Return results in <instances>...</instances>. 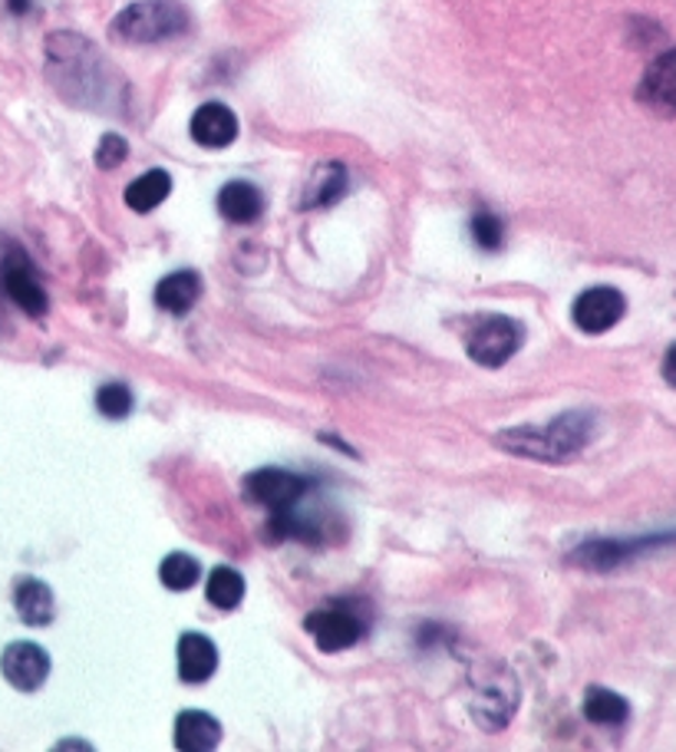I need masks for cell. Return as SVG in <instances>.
<instances>
[{
    "mask_svg": "<svg viewBox=\"0 0 676 752\" xmlns=\"http://www.w3.org/2000/svg\"><path fill=\"white\" fill-rule=\"evenodd\" d=\"M584 717H588L594 727H624L627 717H631V707H627V700L617 697L614 690L591 687L588 697H584Z\"/></svg>",
    "mask_w": 676,
    "mask_h": 752,
    "instance_id": "21",
    "label": "cell"
},
{
    "mask_svg": "<svg viewBox=\"0 0 676 752\" xmlns=\"http://www.w3.org/2000/svg\"><path fill=\"white\" fill-rule=\"evenodd\" d=\"M96 406L106 420H123L133 410V390L126 383H106L96 393Z\"/></svg>",
    "mask_w": 676,
    "mask_h": 752,
    "instance_id": "24",
    "label": "cell"
},
{
    "mask_svg": "<svg viewBox=\"0 0 676 752\" xmlns=\"http://www.w3.org/2000/svg\"><path fill=\"white\" fill-rule=\"evenodd\" d=\"M219 667V647L205 634H186L179 640V677L186 684H205Z\"/></svg>",
    "mask_w": 676,
    "mask_h": 752,
    "instance_id": "15",
    "label": "cell"
},
{
    "mask_svg": "<svg viewBox=\"0 0 676 752\" xmlns=\"http://www.w3.org/2000/svg\"><path fill=\"white\" fill-rule=\"evenodd\" d=\"M468 232H472V242L482 251L501 248V222L492 212H478L472 219V229Z\"/></svg>",
    "mask_w": 676,
    "mask_h": 752,
    "instance_id": "25",
    "label": "cell"
},
{
    "mask_svg": "<svg viewBox=\"0 0 676 752\" xmlns=\"http://www.w3.org/2000/svg\"><path fill=\"white\" fill-rule=\"evenodd\" d=\"M594 436V416L591 413H564L551 426H528V430H508L498 436V446L518 456H531L541 463H564L578 456Z\"/></svg>",
    "mask_w": 676,
    "mask_h": 752,
    "instance_id": "2",
    "label": "cell"
},
{
    "mask_svg": "<svg viewBox=\"0 0 676 752\" xmlns=\"http://www.w3.org/2000/svg\"><path fill=\"white\" fill-rule=\"evenodd\" d=\"M209 601L219 607V611H234L244 597V578L234 571V568H215L209 574V587H205Z\"/></svg>",
    "mask_w": 676,
    "mask_h": 752,
    "instance_id": "22",
    "label": "cell"
},
{
    "mask_svg": "<svg viewBox=\"0 0 676 752\" xmlns=\"http://www.w3.org/2000/svg\"><path fill=\"white\" fill-rule=\"evenodd\" d=\"M0 674L13 690L33 693L50 677V657L33 640H13V644H7V650L0 657Z\"/></svg>",
    "mask_w": 676,
    "mask_h": 752,
    "instance_id": "7",
    "label": "cell"
},
{
    "mask_svg": "<svg viewBox=\"0 0 676 752\" xmlns=\"http://www.w3.org/2000/svg\"><path fill=\"white\" fill-rule=\"evenodd\" d=\"M46 73L70 103L99 109L106 99H113L109 63L93 50L89 40L76 33H53L46 40Z\"/></svg>",
    "mask_w": 676,
    "mask_h": 752,
    "instance_id": "1",
    "label": "cell"
},
{
    "mask_svg": "<svg viewBox=\"0 0 676 752\" xmlns=\"http://www.w3.org/2000/svg\"><path fill=\"white\" fill-rule=\"evenodd\" d=\"M0 287L3 294L30 317L46 314V290L20 245L0 239Z\"/></svg>",
    "mask_w": 676,
    "mask_h": 752,
    "instance_id": "4",
    "label": "cell"
},
{
    "mask_svg": "<svg viewBox=\"0 0 676 752\" xmlns=\"http://www.w3.org/2000/svg\"><path fill=\"white\" fill-rule=\"evenodd\" d=\"M661 370H664V380H667V383L676 390V343L667 350V357H664V367H661Z\"/></svg>",
    "mask_w": 676,
    "mask_h": 752,
    "instance_id": "27",
    "label": "cell"
},
{
    "mask_svg": "<svg viewBox=\"0 0 676 752\" xmlns=\"http://www.w3.org/2000/svg\"><path fill=\"white\" fill-rule=\"evenodd\" d=\"M192 139L205 149H225L237 139V116L225 103H205L192 116Z\"/></svg>",
    "mask_w": 676,
    "mask_h": 752,
    "instance_id": "13",
    "label": "cell"
},
{
    "mask_svg": "<svg viewBox=\"0 0 676 752\" xmlns=\"http://www.w3.org/2000/svg\"><path fill=\"white\" fill-rule=\"evenodd\" d=\"M347 192V169L340 162H324L310 182H307V192H304V209H327L334 205L340 195Z\"/></svg>",
    "mask_w": 676,
    "mask_h": 752,
    "instance_id": "19",
    "label": "cell"
},
{
    "mask_svg": "<svg viewBox=\"0 0 676 752\" xmlns=\"http://www.w3.org/2000/svg\"><path fill=\"white\" fill-rule=\"evenodd\" d=\"M13 607L27 627H46L56 617L53 591L36 578H20L13 587Z\"/></svg>",
    "mask_w": 676,
    "mask_h": 752,
    "instance_id": "14",
    "label": "cell"
},
{
    "mask_svg": "<svg viewBox=\"0 0 676 752\" xmlns=\"http://www.w3.org/2000/svg\"><path fill=\"white\" fill-rule=\"evenodd\" d=\"M222 743V723L209 713L189 710L176 720V746L186 752L215 750Z\"/></svg>",
    "mask_w": 676,
    "mask_h": 752,
    "instance_id": "16",
    "label": "cell"
},
{
    "mask_svg": "<svg viewBox=\"0 0 676 752\" xmlns=\"http://www.w3.org/2000/svg\"><path fill=\"white\" fill-rule=\"evenodd\" d=\"M304 492H307V479L287 469H257L244 479V496L271 511L297 505Z\"/></svg>",
    "mask_w": 676,
    "mask_h": 752,
    "instance_id": "8",
    "label": "cell"
},
{
    "mask_svg": "<svg viewBox=\"0 0 676 752\" xmlns=\"http://www.w3.org/2000/svg\"><path fill=\"white\" fill-rule=\"evenodd\" d=\"M515 703H518V690H515V680L511 677H501V680H492L478 690L475 703H472V713H475V723L488 733L501 730L511 713H515Z\"/></svg>",
    "mask_w": 676,
    "mask_h": 752,
    "instance_id": "12",
    "label": "cell"
},
{
    "mask_svg": "<svg viewBox=\"0 0 676 752\" xmlns=\"http://www.w3.org/2000/svg\"><path fill=\"white\" fill-rule=\"evenodd\" d=\"M664 544H676V531H667V534H654V538H598V541H584L578 551H574V561L591 568V571H611V568H621L624 561L651 551V548H664Z\"/></svg>",
    "mask_w": 676,
    "mask_h": 752,
    "instance_id": "6",
    "label": "cell"
},
{
    "mask_svg": "<svg viewBox=\"0 0 676 752\" xmlns=\"http://www.w3.org/2000/svg\"><path fill=\"white\" fill-rule=\"evenodd\" d=\"M189 30V10L179 0H139L113 20V33L126 43H162Z\"/></svg>",
    "mask_w": 676,
    "mask_h": 752,
    "instance_id": "3",
    "label": "cell"
},
{
    "mask_svg": "<svg viewBox=\"0 0 676 752\" xmlns=\"http://www.w3.org/2000/svg\"><path fill=\"white\" fill-rule=\"evenodd\" d=\"M202 294V277L196 271H176L166 274L156 287V304L169 314H189Z\"/></svg>",
    "mask_w": 676,
    "mask_h": 752,
    "instance_id": "17",
    "label": "cell"
},
{
    "mask_svg": "<svg viewBox=\"0 0 676 752\" xmlns=\"http://www.w3.org/2000/svg\"><path fill=\"white\" fill-rule=\"evenodd\" d=\"M159 578H162V584H166L169 591H189L192 584H199L202 564H199L192 554L176 551V554H169V558L159 564Z\"/></svg>",
    "mask_w": 676,
    "mask_h": 752,
    "instance_id": "23",
    "label": "cell"
},
{
    "mask_svg": "<svg viewBox=\"0 0 676 752\" xmlns=\"http://www.w3.org/2000/svg\"><path fill=\"white\" fill-rule=\"evenodd\" d=\"M172 192V179L166 169H152L146 176H139L129 189H126V205L133 212H152L156 205H162Z\"/></svg>",
    "mask_w": 676,
    "mask_h": 752,
    "instance_id": "20",
    "label": "cell"
},
{
    "mask_svg": "<svg viewBox=\"0 0 676 752\" xmlns=\"http://www.w3.org/2000/svg\"><path fill=\"white\" fill-rule=\"evenodd\" d=\"M219 212L234 225H251L264 212V195L251 182H228L219 192Z\"/></svg>",
    "mask_w": 676,
    "mask_h": 752,
    "instance_id": "18",
    "label": "cell"
},
{
    "mask_svg": "<svg viewBox=\"0 0 676 752\" xmlns=\"http://www.w3.org/2000/svg\"><path fill=\"white\" fill-rule=\"evenodd\" d=\"M126 156H129V146H126V139L116 136V133H106V136L99 139V146H96V166H99V169H116V166L126 162Z\"/></svg>",
    "mask_w": 676,
    "mask_h": 752,
    "instance_id": "26",
    "label": "cell"
},
{
    "mask_svg": "<svg viewBox=\"0 0 676 752\" xmlns=\"http://www.w3.org/2000/svg\"><path fill=\"white\" fill-rule=\"evenodd\" d=\"M304 627L314 634L317 647L327 650V654H337V650H347L353 647L360 637H363V624L360 617H353L350 611L344 607H330V611H314Z\"/></svg>",
    "mask_w": 676,
    "mask_h": 752,
    "instance_id": "10",
    "label": "cell"
},
{
    "mask_svg": "<svg viewBox=\"0 0 676 752\" xmlns=\"http://www.w3.org/2000/svg\"><path fill=\"white\" fill-rule=\"evenodd\" d=\"M627 310V300L617 287H591L574 300V324L584 333H604L614 324H621Z\"/></svg>",
    "mask_w": 676,
    "mask_h": 752,
    "instance_id": "9",
    "label": "cell"
},
{
    "mask_svg": "<svg viewBox=\"0 0 676 752\" xmlns=\"http://www.w3.org/2000/svg\"><path fill=\"white\" fill-rule=\"evenodd\" d=\"M637 96L644 106H651L664 116H676V50H664L647 66Z\"/></svg>",
    "mask_w": 676,
    "mask_h": 752,
    "instance_id": "11",
    "label": "cell"
},
{
    "mask_svg": "<svg viewBox=\"0 0 676 752\" xmlns=\"http://www.w3.org/2000/svg\"><path fill=\"white\" fill-rule=\"evenodd\" d=\"M521 327L511 317H485L478 320V327L468 333L465 350L475 363L482 367H501L505 360H511L521 347Z\"/></svg>",
    "mask_w": 676,
    "mask_h": 752,
    "instance_id": "5",
    "label": "cell"
},
{
    "mask_svg": "<svg viewBox=\"0 0 676 752\" xmlns=\"http://www.w3.org/2000/svg\"><path fill=\"white\" fill-rule=\"evenodd\" d=\"M7 10L20 17V13H27V10H30V0H7Z\"/></svg>",
    "mask_w": 676,
    "mask_h": 752,
    "instance_id": "28",
    "label": "cell"
}]
</instances>
